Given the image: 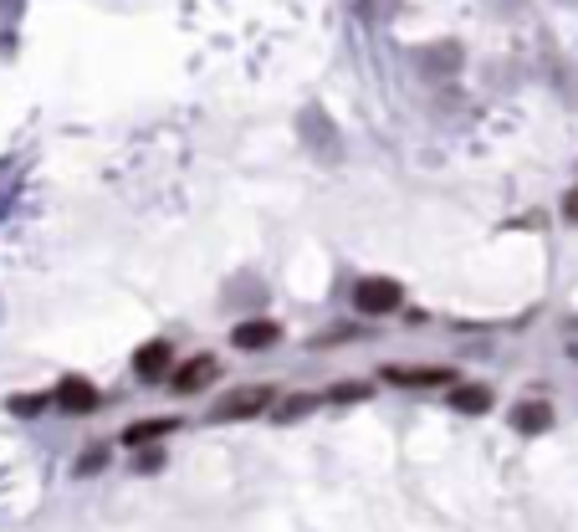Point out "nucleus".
Returning a JSON list of instances; mask_svg holds the SVG:
<instances>
[{"label":"nucleus","instance_id":"0eeeda50","mask_svg":"<svg viewBox=\"0 0 578 532\" xmlns=\"http://www.w3.org/2000/svg\"><path fill=\"white\" fill-rule=\"evenodd\" d=\"M512 425L527 430V435H538V430L553 425V410H548V405H517V410H512Z\"/></svg>","mask_w":578,"mask_h":532},{"label":"nucleus","instance_id":"423d86ee","mask_svg":"<svg viewBox=\"0 0 578 532\" xmlns=\"http://www.w3.org/2000/svg\"><path fill=\"white\" fill-rule=\"evenodd\" d=\"M277 338H282V328H277V323H241V328L231 333V343H236V348H272Z\"/></svg>","mask_w":578,"mask_h":532},{"label":"nucleus","instance_id":"1a4fd4ad","mask_svg":"<svg viewBox=\"0 0 578 532\" xmlns=\"http://www.w3.org/2000/svg\"><path fill=\"white\" fill-rule=\"evenodd\" d=\"M451 405H456V410H466V415H481V410H492V394H486L481 384H466V389H456V394H451Z\"/></svg>","mask_w":578,"mask_h":532},{"label":"nucleus","instance_id":"9d476101","mask_svg":"<svg viewBox=\"0 0 578 532\" xmlns=\"http://www.w3.org/2000/svg\"><path fill=\"white\" fill-rule=\"evenodd\" d=\"M394 384H446L451 374L446 369H389Z\"/></svg>","mask_w":578,"mask_h":532},{"label":"nucleus","instance_id":"f257e3e1","mask_svg":"<svg viewBox=\"0 0 578 532\" xmlns=\"http://www.w3.org/2000/svg\"><path fill=\"white\" fill-rule=\"evenodd\" d=\"M399 302H405V287L389 282V277H369V282H359V292H353V307H359V313H394Z\"/></svg>","mask_w":578,"mask_h":532},{"label":"nucleus","instance_id":"f03ea898","mask_svg":"<svg viewBox=\"0 0 578 532\" xmlns=\"http://www.w3.org/2000/svg\"><path fill=\"white\" fill-rule=\"evenodd\" d=\"M133 369H139V379H149V384H154V379H164V374L174 369V348H169V343H159V338H154V343H144V348H139V359H133Z\"/></svg>","mask_w":578,"mask_h":532},{"label":"nucleus","instance_id":"7ed1b4c3","mask_svg":"<svg viewBox=\"0 0 578 532\" xmlns=\"http://www.w3.org/2000/svg\"><path fill=\"white\" fill-rule=\"evenodd\" d=\"M215 374H220V364L210 359V353H200V359H190V364L174 369V389H180V394H195V389H205Z\"/></svg>","mask_w":578,"mask_h":532},{"label":"nucleus","instance_id":"20e7f679","mask_svg":"<svg viewBox=\"0 0 578 532\" xmlns=\"http://www.w3.org/2000/svg\"><path fill=\"white\" fill-rule=\"evenodd\" d=\"M266 405H272V389H241L236 399H226V405H215V420H241V415H261Z\"/></svg>","mask_w":578,"mask_h":532},{"label":"nucleus","instance_id":"39448f33","mask_svg":"<svg viewBox=\"0 0 578 532\" xmlns=\"http://www.w3.org/2000/svg\"><path fill=\"white\" fill-rule=\"evenodd\" d=\"M57 405H62V410H72V415L98 410V389L87 384V379H62V384H57Z\"/></svg>","mask_w":578,"mask_h":532},{"label":"nucleus","instance_id":"6e6552de","mask_svg":"<svg viewBox=\"0 0 578 532\" xmlns=\"http://www.w3.org/2000/svg\"><path fill=\"white\" fill-rule=\"evenodd\" d=\"M169 430H180V420H144V425H128L123 440H128V446H149V440H159Z\"/></svg>","mask_w":578,"mask_h":532}]
</instances>
